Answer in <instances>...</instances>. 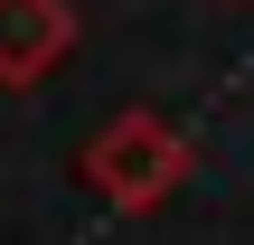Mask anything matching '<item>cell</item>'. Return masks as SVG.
I'll use <instances>...</instances> for the list:
<instances>
[{
    "label": "cell",
    "mask_w": 254,
    "mask_h": 245,
    "mask_svg": "<svg viewBox=\"0 0 254 245\" xmlns=\"http://www.w3.org/2000/svg\"><path fill=\"white\" fill-rule=\"evenodd\" d=\"M85 189L113 208V217H151L160 198H179V179H189V132L170 123V113H151V104H132V113H113L94 142H85Z\"/></svg>",
    "instance_id": "cell-1"
},
{
    "label": "cell",
    "mask_w": 254,
    "mask_h": 245,
    "mask_svg": "<svg viewBox=\"0 0 254 245\" xmlns=\"http://www.w3.org/2000/svg\"><path fill=\"white\" fill-rule=\"evenodd\" d=\"M75 0H0V85L38 94L66 57H75Z\"/></svg>",
    "instance_id": "cell-2"
}]
</instances>
